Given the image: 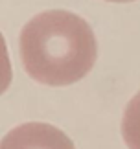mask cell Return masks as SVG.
Instances as JSON below:
<instances>
[{
    "label": "cell",
    "mask_w": 140,
    "mask_h": 149,
    "mask_svg": "<svg viewBox=\"0 0 140 149\" xmlns=\"http://www.w3.org/2000/svg\"><path fill=\"white\" fill-rule=\"evenodd\" d=\"M19 50L26 74L48 87L78 83L92 70L98 57L89 22L66 9L44 11L26 22Z\"/></svg>",
    "instance_id": "obj_1"
},
{
    "label": "cell",
    "mask_w": 140,
    "mask_h": 149,
    "mask_svg": "<svg viewBox=\"0 0 140 149\" xmlns=\"http://www.w3.org/2000/svg\"><path fill=\"white\" fill-rule=\"evenodd\" d=\"M0 149H76L74 142L55 125L30 122L11 129Z\"/></svg>",
    "instance_id": "obj_2"
},
{
    "label": "cell",
    "mask_w": 140,
    "mask_h": 149,
    "mask_svg": "<svg viewBox=\"0 0 140 149\" xmlns=\"http://www.w3.org/2000/svg\"><path fill=\"white\" fill-rule=\"evenodd\" d=\"M122 136L129 149H140V90L131 98L124 111Z\"/></svg>",
    "instance_id": "obj_3"
},
{
    "label": "cell",
    "mask_w": 140,
    "mask_h": 149,
    "mask_svg": "<svg viewBox=\"0 0 140 149\" xmlns=\"http://www.w3.org/2000/svg\"><path fill=\"white\" fill-rule=\"evenodd\" d=\"M107 2H122L124 4V2H135V0H107Z\"/></svg>",
    "instance_id": "obj_4"
}]
</instances>
